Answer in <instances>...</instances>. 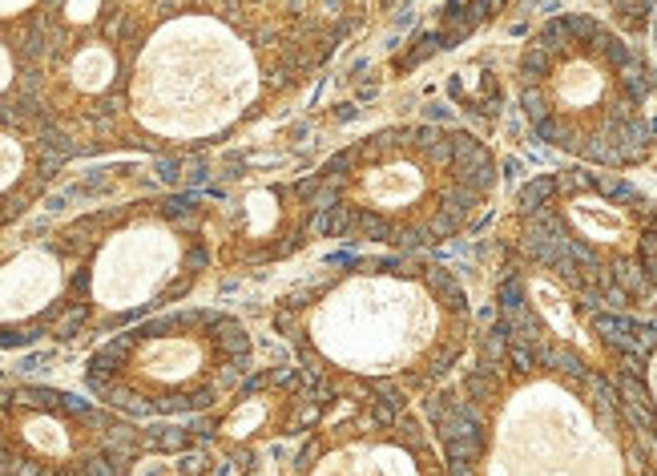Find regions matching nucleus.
Segmentation results:
<instances>
[{
	"label": "nucleus",
	"instance_id": "12",
	"mask_svg": "<svg viewBox=\"0 0 657 476\" xmlns=\"http://www.w3.org/2000/svg\"><path fill=\"white\" fill-rule=\"evenodd\" d=\"M315 218L319 174L246 190L238 202H230V263L262 266L290 259L315 238Z\"/></svg>",
	"mask_w": 657,
	"mask_h": 476
},
{
	"label": "nucleus",
	"instance_id": "2",
	"mask_svg": "<svg viewBox=\"0 0 657 476\" xmlns=\"http://www.w3.org/2000/svg\"><path fill=\"white\" fill-rule=\"evenodd\" d=\"M645 395L633 376L557 367L496 323L448 416L452 476H645Z\"/></svg>",
	"mask_w": 657,
	"mask_h": 476
},
{
	"label": "nucleus",
	"instance_id": "8",
	"mask_svg": "<svg viewBox=\"0 0 657 476\" xmlns=\"http://www.w3.org/2000/svg\"><path fill=\"white\" fill-rule=\"evenodd\" d=\"M142 452H165V428L113 420L57 388H0L4 476H126Z\"/></svg>",
	"mask_w": 657,
	"mask_h": 476
},
{
	"label": "nucleus",
	"instance_id": "10",
	"mask_svg": "<svg viewBox=\"0 0 657 476\" xmlns=\"http://www.w3.org/2000/svg\"><path fill=\"white\" fill-rule=\"evenodd\" d=\"M290 476H452V468L412 404L347 400L306 432Z\"/></svg>",
	"mask_w": 657,
	"mask_h": 476
},
{
	"label": "nucleus",
	"instance_id": "13",
	"mask_svg": "<svg viewBox=\"0 0 657 476\" xmlns=\"http://www.w3.org/2000/svg\"><path fill=\"white\" fill-rule=\"evenodd\" d=\"M101 13H105V0H61V8L53 17H61L69 29H85V25L101 20Z\"/></svg>",
	"mask_w": 657,
	"mask_h": 476
},
{
	"label": "nucleus",
	"instance_id": "3",
	"mask_svg": "<svg viewBox=\"0 0 657 476\" xmlns=\"http://www.w3.org/2000/svg\"><path fill=\"white\" fill-rule=\"evenodd\" d=\"M351 33L343 8L294 13L246 33L218 13H182L137 49L126 105L145 125V146L218 142L262 105L294 93Z\"/></svg>",
	"mask_w": 657,
	"mask_h": 476
},
{
	"label": "nucleus",
	"instance_id": "5",
	"mask_svg": "<svg viewBox=\"0 0 657 476\" xmlns=\"http://www.w3.org/2000/svg\"><path fill=\"white\" fill-rule=\"evenodd\" d=\"M520 114L545 146L601 170H633L657 146L653 73L605 20H545L516 57Z\"/></svg>",
	"mask_w": 657,
	"mask_h": 476
},
{
	"label": "nucleus",
	"instance_id": "6",
	"mask_svg": "<svg viewBox=\"0 0 657 476\" xmlns=\"http://www.w3.org/2000/svg\"><path fill=\"white\" fill-rule=\"evenodd\" d=\"M516 254L589 307H637L657 283V222L617 174L564 170L516 194Z\"/></svg>",
	"mask_w": 657,
	"mask_h": 476
},
{
	"label": "nucleus",
	"instance_id": "11",
	"mask_svg": "<svg viewBox=\"0 0 657 476\" xmlns=\"http://www.w3.org/2000/svg\"><path fill=\"white\" fill-rule=\"evenodd\" d=\"M335 404L339 400L306 367H266L258 376H246L230 392V408L222 416L198 420L194 436L230 440L234 460L250 464L258 444L315 432Z\"/></svg>",
	"mask_w": 657,
	"mask_h": 476
},
{
	"label": "nucleus",
	"instance_id": "1",
	"mask_svg": "<svg viewBox=\"0 0 657 476\" xmlns=\"http://www.w3.org/2000/svg\"><path fill=\"white\" fill-rule=\"evenodd\" d=\"M274 331L339 404H416L472 351L464 283L428 254L335 263L274 303Z\"/></svg>",
	"mask_w": 657,
	"mask_h": 476
},
{
	"label": "nucleus",
	"instance_id": "14",
	"mask_svg": "<svg viewBox=\"0 0 657 476\" xmlns=\"http://www.w3.org/2000/svg\"><path fill=\"white\" fill-rule=\"evenodd\" d=\"M32 8H36V17H45V0H0V20H4V25H16V33H20V41H25L32 29L29 25H20V17L32 13ZM36 29H41V25H36Z\"/></svg>",
	"mask_w": 657,
	"mask_h": 476
},
{
	"label": "nucleus",
	"instance_id": "7",
	"mask_svg": "<svg viewBox=\"0 0 657 476\" xmlns=\"http://www.w3.org/2000/svg\"><path fill=\"white\" fill-rule=\"evenodd\" d=\"M255 344L222 311H186L121 331L93 351L89 392L126 416H194L250 376Z\"/></svg>",
	"mask_w": 657,
	"mask_h": 476
},
{
	"label": "nucleus",
	"instance_id": "4",
	"mask_svg": "<svg viewBox=\"0 0 657 476\" xmlns=\"http://www.w3.org/2000/svg\"><path fill=\"white\" fill-rule=\"evenodd\" d=\"M315 174V234L387 254H428L464 238L496 194V154L476 133L432 121L379 125Z\"/></svg>",
	"mask_w": 657,
	"mask_h": 476
},
{
	"label": "nucleus",
	"instance_id": "9",
	"mask_svg": "<svg viewBox=\"0 0 657 476\" xmlns=\"http://www.w3.org/2000/svg\"><path fill=\"white\" fill-rule=\"evenodd\" d=\"M202 218L206 210L194 198H170L154 210V218H145L142 210L117 214V230L109 234V214L85 263V315L101 307L109 319H133L190 295L198 275L210 266Z\"/></svg>",
	"mask_w": 657,
	"mask_h": 476
}]
</instances>
